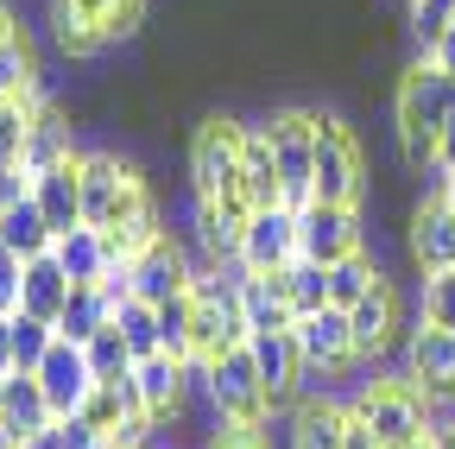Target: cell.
<instances>
[{"label": "cell", "instance_id": "6da1fadb", "mask_svg": "<svg viewBox=\"0 0 455 449\" xmlns=\"http://www.w3.org/2000/svg\"><path fill=\"white\" fill-rule=\"evenodd\" d=\"M455 115V76L443 64H411L405 83H398V146H405L411 164H436V133Z\"/></svg>", "mask_w": 455, "mask_h": 449}, {"label": "cell", "instance_id": "7a4b0ae2", "mask_svg": "<svg viewBox=\"0 0 455 449\" xmlns=\"http://www.w3.org/2000/svg\"><path fill=\"white\" fill-rule=\"evenodd\" d=\"M146 209H152V196L133 178V164H121L114 152H89L83 158V221L89 229L114 235V229H127V221L146 215Z\"/></svg>", "mask_w": 455, "mask_h": 449}, {"label": "cell", "instance_id": "3957f363", "mask_svg": "<svg viewBox=\"0 0 455 449\" xmlns=\"http://www.w3.org/2000/svg\"><path fill=\"white\" fill-rule=\"evenodd\" d=\"M241 146H247V127H235V121H203L196 127V140H190L196 203L247 209V196H241Z\"/></svg>", "mask_w": 455, "mask_h": 449}, {"label": "cell", "instance_id": "277c9868", "mask_svg": "<svg viewBox=\"0 0 455 449\" xmlns=\"http://www.w3.org/2000/svg\"><path fill=\"white\" fill-rule=\"evenodd\" d=\"M266 140H272V164L284 184V209H304L316 196V115L284 108V115L266 121Z\"/></svg>", "mask_w": 455, "mask_h": 449}, {"label": "cell", "instance_id": "5b68a950", "mask_svg": "<svg viewBox=\"0 0 455 449\" xmlns=\"http://www.w3.org/2000/svg\"><path fill=\"white\" fill-rule=\"evenodd\" d=\"M203 380H209V399H215V412H221L228 424H253V418L272 405L247 342H241V349H221L215 361H203Z\"/></svg>", "mask_w": 455, "mask_h": 449}, {"label": "cell", "instance_id": "8992f818", "mask_svg": "<svg viewBox=\"0 0 455 449\" xmlns=\"http://www.w3.org/2000/svg\"><path fill=\"white\" fill-rule=\"evenodd\" d=\"M367 172H361V146L335 115H316V196L310 203H361Z\"/></svg>", "mask_w": 455, "mask_h": 449}, {"label": "cell", "instance_id": "52a82bcc", "mask_svg": "<svg viewBox=\"0 0 455 449\" xmlns=\"http://www.w3.org/2000/svg\"><path fill=\"white\" fill-rule=\"evenodd\" d=\"M298 260V209H284V203H266V209H247L241 221V253L235 266L241 272H284Z\"/></svg>", "mask_w": 455, "mask_h": 449}, {"label": "cell", "instance_id": "ba28073f", "mask_svg": "<svg viewBox=\"0 0 455 449\" xmlns=\"http://www.w3.org/2000/svg\"><path fill=\"white\" fill-rule=\"evenodd\" d=\"M361 418L373 424L379 449H398V443H411L430 430V399H424V386L411 380H386L373 392H361Z\"/></svg>", "mask_w": 455, "mask_h": 449}, {"label": "cell", "instance_id": "9c48e42d", "mask_svg": "<svg viewBox=\"0 0 455 449\" xmlns=\"http://www.w3.org/2000/svg\"><path fill=\"white\" fill-rule=\"evenodd\" d=\"M38 386H44V399H51L57 418H76V412L95 399V386H101V380H95V367H89V349L57 335L51 355L38 361Z\"/></svg>", "mask_w": 455, "mask_h": 449}, {"label": "cell", "instance_id": "30bf717a", "mask_svg": "<svg viewBox=\"0 0 455 449\" xmlns=\"http://www.w3.org/2000/svg\"><path fill=\"white\" fill-rule=\"evenodd\" d=\"M361 247V215L355 203H304L298 209V253L316 266H335L341 253Z\"/></svg>", "mask_w": 455, "mask_h": 449}, {"label": "cell", "instance_id": "8fae6325", "mask_svg": "<svg viewBox=\"0 0 455 449\" xmlns=\"http://www.w3.org/2000/svg\"><path fill=\"white\" fill-rule=\"evenodd\" d=\"M291 342H298V355H304L310 373H335V367L361 361V355H355V323H348V310H335V304L298 317V323H291Z\"/></svg>", "mask_w": 455, "mask_h": 449}, {"label": "cell", "instance_id": "7c38bea8", "mask_svg": "<svg viewBox=\"0 0 455 449\" xmlns=\"http://www.w3.org/2000/svg\"><path fill=\"white\" fill-rule=\"evenodd\" d=\"M405 380L424 386V399H455V329L424 323L405 349Z\"/></svg>", "mask_w": 455, "mask_h": 449}, {"label": "cell", "instance_id": "4fadbf2b", "mask_svg": "<svg viewBox=\"0 0 455 449\" xmlns=\"http://www.w3.org/2000/svg\"><path fill=\"white\" fill-rule=\"evenodd\" d=\"M190 260H184V247L171 241V235H158L140 260H133V298H146V304H171L178 292H190Z\"/></svg>", "mask_w": 455, "mask_h": 449}, {"label": "cell", "instance_id": "5bb4252c", "mask_svg": "<svg viewBox=\"0 0 455 449\" xmlns=\"http://www.w3.org/2000/svg\"><path fill=\"white\" fill-rule=\"evenodd\" d=\"M44 424H57V412H51V399H44V386H38V373H0V430L13 437V449L32 437V430H44Z\"/></svg>", "mask_w": 455, "mask_h": 449}, {"label": "cell", "instance_id": "9a60e30c", "mask_svg": "<svg viewBox=\"0 0 455 449\" xmlns=\"http://www.w3.org/2000/svg\"><path fill=\"white\" fill-rule=\"evenodd\" d=\"M32 203L44 209L51 235H70L83 221V152L64 158V164H51V172H38L32 178Z\"/></svg>", "mask_w": 455, "mask_h": 449}, {"label": "cell", "instance_id": "2e32d148", "mask_svg": "<svg viewBox=\"0 0 455 449\" xmlns=\"http://www.w3.org/2000/svg\"><path fill=\"white\" fill-rule=\"evenodd\" d=\"M247 349H253V367L266 380V399L284 405L298 392V373H304V355L291 342V329H259V335H247Z\"/></svg>", "mask_w": 455, "mask_h": 449}, {"label": "cell", "instance_id": "e0dca14e", "mask_svg": "<svg viewBox=\"0 0 455 449\" xmlns=\"http://www.w3.org/2000/svg\"><path fill=\"white\" fill-rule=\"evenodd\" d=\"M348 323H355V355H361V361L386 355V349L398 342V292L379 278V285H373V292L348 310Z\"/></svg>", "mask_w": 455, "mask_h": 449}, {"label": "cell", "instance_id": "ac0fdd59", "mask_svg": "<svg viewBox=\"0 0 455 449\" xmlns=\"http://www.w3.org/2000/svg\"><path fill=\"white\" fill-rule=\"evenodd\" d=\"M411 253H418V266H424V272L455 266V215H449V203H443V196H430V203H418V209H411Z\"/></svg>", "mask_w": 455, "mask_h": 449}, {"label": "cell", "instance_id": "d6986e66", "mask_svg": "<svg viewBox=\"0 0 455 449\" xmlns=\"http://www.w3.org/2000/svg\"><path fill=\"white\" fill-rule=\"evenodd\" d=\"M51 253H57V266L70 272V285H101V272L114 266L108 235H101V229H89V221H76L70 235H57V241H51Z\"/></svg>", "mask_w": 455, "mask_h": 449}, {"label": "cell", "instance_id": "ffe728a7", "mask_svg": "<svg viewBox=\"0 0 455 449\" xmlns=\"http://www.w3.org/2000/svg\"><path fill=\"white\" fill-rule=\"evenodd\" d=\"M70 272L57 266V253H38V260H26V278H20V310H32V317H44V323H57L64 317V304H70Z\"/></svg>", "mask_w": 455, "mask_h": 449}, {"label": "cell", "instance_id": "44dd1931", "mask_svg": "<svg viewBox=\"0 0 455 449\" xmlns=\"http://www.w3.org/2000/svg\"><path fill=\"white\" fill-rule=\"evenodd\" d=\"M184 373H190V361H171V355L133 361V380H140V399H146V418H152V424L184 405Z\"/></svg>", "mask_w": 455, "mask_h": 449}, {"label": "cell", "instance_id": "7402d4cb", "mask_svg": "<svg viewBox=\"0 0 455 449\" xmlns=\"http://www.w3.org/2000/svg\"><path fill=\"white\" fill-rule=\"evenodd\" d=\"M235 298H241L247 335H259V329H291V323H298L291 304H284V292H278V272H272V278H266V272H241V278H235Z\"/></svg>", "mask_w": 455, "mask_h": 449}, {"label": "cell", "instance_id": "603a6c76", "mask_svg": "<svg viewBox=\"0 0 455 449\" xmlns=\"http://www.w3.org/2000/svg\"><path fill=\"white\" fill-rule=\"evenodd\" d=\"M241 196H247V209L284 203V184H278V164H272L266 127H247V146H241Z\"/></svg>", "mask_w": 455, "mask_h": 449}, {"label": "cell", "instance_id": "cb8c5ba5", "mask_svg": "<svg viewBox=\"0 0 455 449\" xmlns=\"http://www.w3.org/2000/svg\"><path fill=\"white\" fill-rule=\"evenodd\" d=\"M0 241H7L20 260H38V253H51V221H44V209L26 196V203H13V209H0Z\"/></svg>", "mask_w": 455, "mask_h": 449}, {"label": "cell", "instance_id": "d4e9b609", "mask_svg": "<svg viewBox=\"0 0 455 449\" xmlns=\"http://www.w3.org/2000/svg\"><path fill=\"white\" fill-rule=\"evenodd\" d=\"M341 437H348V412H341V405H329V399L298 405V418H291V449H341Z\"/></svg>", "mask_w": 455, "mask_h": 449}, {"label": "cell", "instance_id": "484cf974", "mask_svg": "<svg viewBox=\"0 0 455 449\" xmlns=\"http://www.w3.org/2000/svg\"><path fill=\"white\" fill-rule=\"evenodd\" d=\"M278 292H284V304H291V317H310V310H323L329 304V266H316V260H291L278 272Z\"/></svg>", "mask_w": 455, "mask_h": 449}, {"label": "cell", "instance_id": "4316f807", "mask_svg": "<svg viewBox=\"0 0 455 449\" xmlns=\"http://www.w3.org/2000/svg\"><path fill=\"white\" fill-rule=\"evenodd\" d=\"M64 158H76L70 152V127H64V115H51V108H38V121H32V133H26V172L38 178V172H51V164H64Z\"/></svg>", "mask_w": 455, "mask_h": 449}, {"label": "cell", "instance_id": "83f0119b", "mask_svg": "<svg viewBox=\"0 0 455 449\" xmlns=\"http://www.w3.org/2000/svg\"><path fill=\"white\" fill-rule=\"evenodd\" d=\"M379 278H386V272H379L361 247H355V253H341V260L329 266V304H335V310H355V304L379 285Z\"/></svg>", "mask_w": 455, "mask_h": 449}, {"label": "cell", "instance_id": "f1b7e54d", "mask_svg": "<svg viewBox=\"0 0 455 449\" xmlns=\"http://www.w3.org/2000/svg\"><path fill=\"white\" fill-rule=\"evenodd\" d=\"M108 323H114V310H108L101 285H76L64 317H57V335H64V342H89V335H101Z\"/></svg>", "mask_w": 455, "mask_h": 449}, {"label": "cell", "instance_id": "f546056e", "mask_svg": "<svg viewBox=\"0 0 455 449\" xmlns=\"http://www.w3.org/2000/svg\"><path fill=\"white\" fill-rule=\"evenodd\" d=\"M241 221L247 209H228V203H196V235L215 260H235L241 253Z\"/></svg>", "mask_w": 455, "mask_h": 449}, {"label": "cell", "instance_id": "4dcf8cb0", "mask_svg": "<svg viewBox=\"0 0 455 449\" xmlns=\"http://www.w3.org/2000/svg\"><path fill=\"white\" fill-rule=\"evenodd\" d=\"M158 335L171 361H196V298L178 292L171 304H158Z\"/></svg>", "mask_w": 455, "mask_h": 449}, {"label": "cell", "instance_id": "1f68e13d", "mask_svg": "<svg viewBox=\"0 0 455 449\" xmlns=\"http://www.w3.org/2000/svg\"><path fill=\"white\" fill-rule=\"evenodd\" d=\"M114 329L127 335L133 361H146V355H164V335H158V304H146V298H127L121 310H114Z\"/></svg>", "mask_w": 455, "mask_h": 449}, {"label": "cell", "instance_id": "d6a6232c", "mask_svg": "<svg viewBox=\"0 0 455 449\" xmlns=\"http://www.w3.org/2000/svg\"><path fill=\"white\" fill-rule=\"evenodd\" d=\"M7 323H13V367H20V373H38V361H44L51 342H57V323H44V317H32V310H13Z\"/></svg>", "mask_w": 455, "mask_h": 449}, {"label": "cell", "instance_id": "836d02e7", "mask_svg": "<svg viewBox=\"0 0 455 449\" xmlns=\"http://www.w3.org/2000/svg\"><path fill=\"white\" fill-rule=\"evenodd\" d=\"M38 121V95L20 101V95H0V164H20L26 158V133Z\"/></svg>", "mask_w": 455, "mask_h": 449}, {"label": "cell", "instance_id": "e575fe53", "mask_svg": "<svg viewBox=\"0 0 455 449\" xmlns=\"http://www.w3.org/2000/svg\"><path fill=\"white\" fill-rule=\"evenodd\" d=\"M0 95H20V101L38 95V64H32V44L20 32L0 44Z\"/></svg>", "mask_w": 455, "mask_h": 449}, {"label": "cell", "instance_id": "d590c367", "mask_svg": "<svg viewBox=\"0 0 455 449\" xmlns=\"http://www.w3.org/2000/svg\"><path fill=\"white\" fill-rule=\"evenodd\" d=\"M83 349H89V367H95V380H101V386H108V380H127V373H133V349H127V335L114 329V323H108L101 335H89Z\"/></svg>", "mask_w": 455, "mask_h": 449}, {"label": "cell", "instance_id": "8d00e7d4", "mask_svg": "<svg viewBox=\"0 0 455 449\" xmlns=\"http://www.w3.org/2000/svg\"><path fill=\"white\" fill-rule=\"evenodd\" d=\"M424 323H443V329H455V266H443V272H424Z\"/></svg>", "mask_w": 455, "mask_h": 449}, {"label": "cell", "instance_id": "74e56055", "mask_svg": "<svg viewBox=\"0 0 455 449\" xmlns=\"http://www.w3.org/2000/svg\"><path fill=\"white\" fill-rule=\"evenodd\" d=\"M449 26H455V0H411V32H418L424 51H430Z\"/></svg>", "mask_w": 455, "mask_h": 449}, {"label": "cell", "instance_id": "f35d334b", "mask_svg": "<svg viewBox=\"0 0 455 449\" xmlns=\"http://www.w3.org/2000/svg\"><path fill=\"white\" fill-rule=\"evenodd\" d=\"M20 278H26V260L0 241V317H13L20 310Z\"/></svg>", "mask_w": 455, "mask_h": 449}, {"label": "cell", "instance_id": "ab89813d", "mask_svg": "<svg viewBox=\"0 0 455 449\" xmlns=\"http://www.w3.org/2000/svg\"><path fill=\"white\" fill-rule=\"evenodd\" d=\"M140 13H146V0H101V32L108 38H127L140 26Z\"/></svg>", "mask_w": 455, "mask_h": 449}, {"label": "cell", "instance_id": "60d3db41", "mask_svg": "<svg viewBox=\"0 0 455 449\" xmlns=\"http://www.w3.org/2000/svg\"><path fill=\"white\" fill-rule=\"evenodd\" d=\"M57 424H64V443H70V449H114V437H108L95 418H83V412H76V418H57Z\"/></svg>", "mask_w": 455, "mask_h": 449}, {"label": "cell", "instance_id": "b9f144b4", "mask_svg": "<svg viewBox=\"0 0 455 449\" xmlns=\"http://www.w3.org/2000/svg\"><path fill=\"white\" fill-rule=\"evenodd\" d=\"M26 196H32V172L26 164H0V209H13Z\"/></svg>", "mask_w": 455, "mask_h": 449}, {"label": "cell", "instance_id": "7bdbcfd3", "mask_svg": "<svg viewBox=\"0 0 455 449\" xmlns=\"http://www.w3.org/2000/svg\"><path fill=\"white\" fill-rule=\"evenodd\" d=\"M341 449H379V437H373V424L361 418V405H348V437H341Z\"/></svg>", "mask_w": 455, "mask_h": 449}, {"label": "cell", "instance_id": "ee69618b", "mask_svg": "<svg viewBox=\"0 0 455 449\" xmlns=\"http://www.w3.org/2000/svg\"><path fill=\"white\" fill-rule=\"evenodd\" d=\"M209 449H266V443H259V430H253V424H228Z\"/></svg>", "mask_w": 455, "mask_h": 449}, {"label": "cell", "instance_id": "f6af8a7d", "mask_svg": "<svg viewBox=\"0 0 455 449\" xmlns=\"http://www.w3.org/2000/svg\"><path fill=\"white\" fill-rule=\"evenodd\" d=\"M424 58H430V64H443V70L455 76V26H449V32H443V38H436V44L424 51Z\"/></svg>", "mask_w": 455, "mask_h": 449}, {"label": "cell", "instance_id": "bcb514c9", "mask_svg": "<svg viewBox=\"0 0 455 449\" xmlns=\"http://www.w3.org/2000/svg\"><path fill=\"white\" fill-rule=\"evenodd\" d=\"M20 449H70V443H64V424H44V430H32Z\"/></svg>", "mask_w": 455, "mask_h": 449}, {"label": "cell", "instance_id": "7dc6e473", "mask_svg": "<svg viewBox=\"0 0 455 449\" xmlns=\"http://www.w3.org/2000/svg\"><path fill=\"white\" fill-rule=\"evenodd\" d=\"M436 172H455V115H449V127L436 133Z\"/></svg>", "mask_w": 455, "mask_h": 449}, {"label": "cell", "instance_id": "c3c4849f", "mask_svg": "<svg viewBox=\"0 0 455 449\" xmlns=\"http://www.w3.org/2000/svg\"><path fill=\"white\" fill-rule=\"evenodd\" d=\"M0 373H13V323L0 317Z\"/></svg>", "mask_w": 455, "mask_h": 449}, {"label": "cell", "instance_id": "681fc988", "mask_svg": "<svg viewBox=\"0 0 455 449\" xmlns=\"http://www.w3.org/2000/svg\"><path fill=\"white\" fill-rule=\"evenodd\" d=\"M13 32H20V26H13V13H7V0H0V44H7Z\"/></svg>", "mask_w": 455, "mask_h": 449}, {"label": "cell", "instance_id": "f907efd6", "mask_svg": "<svg viewBox=\"0 0 455 449\" xmlns=\"http://www.w3.org/2000/svg\"><path fill=\"white\" fill-rule=\"evenodd\" d=\"M443 203H449V215H455V172H443V190H436Z\"/></svg>", "mask_w": 455, "mask_h": 449}, {"label": "cell", "instance_id": "816d5d0a", "mask_svg": "<svg viewBox=\"0 0 455 449\" xmlns=\"http://www.w3.org/2000/svg\"><path fill=\"white\" fill-rule=\"evenodd\" d=\"M398 449H436V430H424V437H411V443H398Z\"/></svg>", "mask_w": 455, "mask_h": 449}, {"label": "cell", "instance_id": "f5cc1de1", "mask_svg": "<svg viewBox=\"0 0 455 449\" xmlns=\"http://www.w3.org/2000/svg\"><path fill=\"white\" fill-rule=\"evenodd\" d=\"M436 449H455V424H436Z\"/></svg>", "mask_w": 455, "mask_h": 449}, {"label": "cell", "instance_id": "db71d44e", "mask_svg": "<svg viewBox=\"0 0 455 449\" xmlns=\"http://www.w3.org/2000/svg\"><path fill=\"white\" fill-rule=\"evenodd\" d=\"M114 449H146V443H114Z\"/></svg>", "mask_w": 455, "mask_h": 449}]
</instances>
